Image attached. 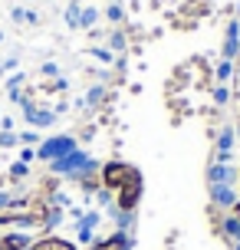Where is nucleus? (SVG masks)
<instances>
[{
	"mask_svg": "<svg viewBox=\"0 0 240 250\" xmlns=\"http://www.w3.org/2000/svg\"><path fill=\"white\" fill-rule=\"evenodd\" d=\"M33 247V237L30 234H0V250H30Z\"/></svg>",
	"mask_w": 240,
	"mask_h": 250,
	"instance_id": "15",
	"label": "nucleus"
},
{
	"mask_svg": "<svg viewBox=\"0 0 240 250\" xmlns=\"http://www.w3.org/2000/svg\"><path fill=\"white\" fill-rule=\"evenodd\" d=\"M17 105H20L23 119L33 125V128H50V125L60 119V115L53 112V109H46V105H37V102H30V99H20Z\"/></svg>",
	"mask_w": 240,
	"mask_h": 250,
	"instance_id": "6",
	"label": "nucleus"
},
{
	"mask_svg": "<svg viewBox=\"0 0 240 250\" xmlns=\"http://www.w3.org/2000/svg\"><path fill=\"white\" fill-rule=\"evenodd\" d=\"M237 138H240V119H237Z\"/></svg>",
	"mask_w": 240,
	"mask_h": 250,
	"instance_id": "36",
	"label": "nucleus"
},
{
	"mask_svg": "<svg viewBox=\"0 0 240 250\" xmlns=\"http://www.w3.org/2000/svg\"><path fill=\"white\" fill-rule=\"evenodd\" d=\"M79 3H69V10H66V23L73 26V30H79Z\"/></svg>",
	"mask_w": 240,
	"mask_h": 250,
	"instance_id": "27",
	"label": "nucleus"
},
{
	"mask_svg": "<svg viewBox=\"0 0 240 250\" xmlns=\"http://www.w3.org/2000/svg\"><path fill=\"white\" fill-rule=\"evenodd\" d=\"M207 185H237V171L230 168V165H220V162H214L211 168H207Z\"/></svg>",
	"mask_w": 240,
	"mask_h": 250,
	"instance_id": "12",
	"label": "nucleus"
},
{
	"mask_svg": "<svg viewBox=\"0 0 240 250\" xmlns=\"http://www.w3.org/2000/svg\"><path fill=\"white\" fill-rule=\"evenodd\" d=\"M92 135H96V125H82V132H79V138H86V142H89Z\"/></svg>",
	"mask_w": 240,
	"mask_h": 250,
	"instance_id": "34",
	"label": "nucleus"
},
{
	"mask_svg": "<svg viewBox=\"0 0 240 250\" xmlns=\"http://www.w3.org/2000/svg\"><path fill=\"white\" fill-rule=\"evenodd\" d=\"M227 102H230V89L224 86V83H220V86H214V105L220 109V105H227Z\"/></svg>",
	"mask_w": 240,
	"mask_h": 250,
	"instance_id": "23",
	"label": "nucleus"
},
{
	"mask_svg": "<svg viewBox=\"0 0 240 250\" xmlns=\"http://www.w3.org/2000/svg\"><path fill=\"white\" fill-rule=\"evenodd\" d=\"M20 145H30V148H33V145H40V142H43V138L37 135V132H33V128H26V132H20Z\"/></svg>",
	"mask_w": 240,
	"mask_h": 250,
	"instance_id": "26",
	"label": "nucleus"
},
{
	"mask_svg": "<svg viewBox=\"0 0 240 250\" xmlns=\"http://www.w3.org/2000/svg\"><path fill=\"white\" fill-rule=\"evenodd\" d=\"M207 191H211V204L214 208H230L237 201V191L230 185H207Z\"/></svg>",
	"mask_w": 240,
	"mask_h": 250,
	"instance_id": "13",
	"label": "nucleus"
},
{
	"mask_svg": "<svg viewBox=\"0 0 240 250\" xmlns=\"http://www.w3.org/2000/svg\"><path fill=\"white\" fill-rule=\"evenodd\" d=\"M96 20H99V10H92V7H86V10L79 13V26H86V30L96 23Z\"/></svg>",
	"mask_w": 240,
	"mask_h": 250,
	"instance_id": "24",
	"label": "nucleus"
},
{
	"mask_svg": "<svg viewBox=\"0 0 240 250\" xmlns=\"http://www.w3.org/2000/svg\"><path fill=\"white\" fill-rule=\"evenodd\" d=\"M105 20L115 23V26L125 23V10H122V3H109V7H105Z\"/></svg>",
	"mask_w": 240,
	"mask_h": 250,
	"instance_id": "20",
	"label": "nucleus"
},
{
	"mask_svg": "<svg viewBox=\"0 0 240 250\" xmlns=\"http://www.w3.org/2000/svg\"><path fill=\"white\" fill-rule=\"evenodd\" d=\"M89 53H92V56H96L99 62H112V60H115V53H112V50H105V46H92Z\"/></svg>",
	"mask_w": 240,
	"mask_h": 250,
	"instance_id": "28",
	"label": "nucleus"
},
{
	"mask_svg": "<svg viewBox=\"0 0 240 250\" xmlns=\"http://www.w3.org/2000/svg\"><path fill=\"white\" fill-rule=\"evenodd\" d=\"M237 13H240V0H237Z\"/></svg>",
	"mask_w": 240,
	"mask_h": 250,
	"instance_id": "39",
	"label": "nucleus"
},
{
	"mask_svg": "<svg viewBox=\"0 0 240 250\" xmlns=\"http://www.w3.org/2000/svg\"><path fill=\"white\" fill-rule=\"evenodd\" d=\"M141 194H145V181H141V171L135 178H128L125 185L115 191V211L135 214V208L141 204Z\"/></svg>",
	"mask_w": 240,
	"mask_h": 250,
	"instance_id": "4",
	"label": "nucleus"
},
{
	"mask_svg": "<svg viewBox=\"0 0 240 250\" xmlns=\"http://www.w3.org/2000/svg\"><path fill=\"white\" fill-rule=\"evenodd\" d=\"M109 214H112V217H115V230H125V234H128V227L135 224V214H125V211H115V208H112V211H109Z\"/></svg>",
	"mask_w": 240,
	"mask_h": 250,
	"instance_id": "19",
	"label": "nucleus"
},
{
	"mask_svg": "<svg viewBox=\"0 0 240 250\" xmlns=\"http://www.w3.org/2000/svg\"><path fill=\"white\" fill-rule=\"evenodd\" d=\"M17 162H23V165L37 162V148H30V145H23V148H20V158H17Z\"/></svg>",
	"mask_w": 240,
	"mask_h": 250,
	"instance_id": "30",
	"label": "nucleus"
},
{
	"mask_svg": "<svg viewBox=\"0 0 240 250\" xmlns=\"http://www.w3.org/2000/svg\"><path fill=\"white\" fill-rule=\"evenodd\" d=\"M227 217H234V221H240V198L234 201V204H230V214H227Z\"/></svg>",
	"mask_w": 240,
	"mask_h": 250,
	"instance_id": "35",
	"label": "nucleus"
},
{
	"mask_svg": "<svg viewBox=\"0 0 240 250\" xmlns=\"http://www.w3.org/2000/svg\"><path fill=\"white\" fill-rule=\"evenodd\" d=\"M217 234L227 240L230 247H234V244H240V221H234V217H224V221H220V230H217Z\"/></svg>",
	"mask_w": 240,
	"mask_h": 250,
	"instance_id": "16",
	"label": "nucleus"
},
{
	"mask_svg": "<svg viewBox=\"0 0 240 250\" xmlns=\"http://www.w3.org/2000/svg\"><path fill=\"white\" fill-rule=\"evenodd\" d=\"M109 3H119V0H109Z\"/></svg>",
	"mask_w": 240,
	"mask_h": 250,
	"instance_id": "41",
	"label": "nucleus"
},
{
	"mask_svg": "<svg viewBox=\"0 0 240 250\" xmlns=\"http://www.w3.org/2000/svg\"><path fill=\"white\" fill-rule=\"evenodd\" d=\"M76 135H50V138H43L37 145V158L40 162H60V158H66L69 151H76Z\"/></svg>",
	"mask_w": 240,
	"mask_h": 250,
	"instance_id": "3",
	"label": "nucleus"
},
{
	"mask_svg": "<svg viewBox=\"0 0 240 250\" xmlns=\"http://www.w3.org/2000/svg\"><path fill=\"white\" fill-rule=\"evenodd\" d=\"M132 247H135V240L125 230H112L109 237H99L89 244V250H132Z\"/></svg>",
	"mask_w": 240,
	"mask_h": 250,
	"instance_id": "9",
	"label": "nucleus"
},
{
	"mask_svg": "<svg viewBox=\"0 0 240 250\" xmlns=\"http://www.w3.org/2000/svg\"><path fill=\"white\" fill-rule=\"evenodd\" d=\"M0 132H13V119H10V115L0 119Z\"/></svg>",
	"mask_w": 240,
	"mask_h": 250,
	"instance_id": "33",
	"label": "nucleus"
},
{
	"mask_svg": "<svg viewBox=\"0 0 240 250\" xmlns=\"http://www.w3.org/2000/svg\"><path fill=\"white\" fill-rule=\"evenodd\" d=\"M26 178H30V165H23V162H13L10 168H7V181H10V188L23 185Z\"/></svg>",
	"mask_w": 240,
	"mask_h": 250,
	"instance_id": "17",
	"label": "nucleus"
},
{
	"mask_svg": "<svg viewBox=\"0 0 240 250\" xmlns=\"http://www.w3.org/2000/svg\"><path fill=\"white\" fill-rule=\"evenodd\" d=\"M73 3H82V0H73Z\"/></svg>",
	"mask_w": 240,
	"mask_h": 250,
	"instance_id": "40",
	"label": "nucleus"
},
{
	"mask_svg": "<svg viewBox=\"0 0 240 250\" xmlns=\"http://www.w3.org/2000/svg\"><path fill=\"white\" fill-rule=\"evenodd\" d=\"M230 76H234V62H230V60H220L214 66V79H217V83H227Z\"/></svg>",
	"mask_w": 240,
	"mask_h": 250,
	"instance_id": "21",
	"label": "nucleus"
},
{
	"mask_svg": "<svg viewBox=\"0 0 240 250\" xmlns=\"http://www.w3.org/2000/svg\"><path fill=\"white\" fill-rule=\"evenodd\" d=\"M109 50H115V53H125V50H128L125 30H115V33H112V40H109Z\"/></svg>",
	"mask_w": 240,
	"mask_h": 250,
	"instance_id": "22",
	"label": "nucleus"
},
{
	"mask_svg": "<svg viewBox=\"0 0 240 250\" xmlns=\"http://www.w3.org/2000/svg\"><path fill=\"white\" fill-rule=\"evenodd\" d=\"M99 175H102V188L115 194V191H119V188L125 185L128 178H135V175H139V165L122 162V158H109V162H102Z\"/></svg>",
	"mask_w": 240,
	"mask_h": 250,
	"instance_id": "2",
	"label": "nucleus"
},
{
	"mask_svg": "<svg viewBox=\"0 0 240 250\" xmlns=\"http://www.w3.org/2000/svg\"><path fill=\"white\" fill-rule=\"evenodd\" d=\"M3 73H7V69H3V66H0V76H3Z\"/></svg>",
	"mask_w": 240,
	"mask_h": 250,
	"instance_id": "38",
	"label": "nucleus"
},
{
	"mask_svg": "<svg viewBox=\"0 0 240 250\" xmlns=\"http://www.w3.org/2000/svg\"><path fill=\"white\" fill-rule=\"evenodd\" d=\"M17 194H20V191H7V188H3V191H0V208H10Z\"/></svg>",
	"mask_w": 240,
	"mask_h": 250,
	"instance_id": "31",
	"label": "nucleus"
},
{
	"mask_svg": "<svg viewBox=\"0 0 240 250\" xmlns=\"http://www.w3.org/2000/svg\"><path fill=\"white\" fill-rule=\"evenodd\" d=\"M13 145H20L17 132H0V148H13Z\"/></svg>",
	"mask_w": 240,
	"mask_h": 250,
	"instance_id": "29",
	"label": "nucleus"
},
{
	"mask_svg": "<svg viewBox=\"0 0 240 250\" xmlns=\"http://www.w3.org/2000/svg\"><path fill=\"white\" fill-rule=\"evenodd\" d=\"M60 181H63V178H56V175H46V178H40V188H37V194H43V198L50 201L53 194H60Z\"/></svg>",
	"mask_w": 240,
	"mask_h": 250,
	"instance_id": "18",
	"label": "nucleus"
},
{
	"mask_svg": "<svg viewBox=\"0 0 240 250\" xmlns=\"http://www.w3.org/2000/svg\"><path fill=\"white\" fill-rule=\"evenodd\" d=\"M237 188H240V171H237Z\"/></svg>",
	"mask_w": 240,
	"mask_h": 250,
	"instance_id": "37",
	"label": "nucleus"
},
{
	"mask_svg": "<svg viewBox=\"0 0 240 250\" xmlns=\"http://www.w3.org/2000/svg\"><path fill=\"white\" fill-rule=\"evenodd\" d=\"M99 168H102V165H96V168H89V171H82V175L76 178L79 191H82L86 198H96V194L102 191V175H99Z\"/></svg>",
	"mask_w": 240,
	"mask_h": 250,
	"instance_id": "11",
	"label": "nucleus"
},
{
	"mask_svg": "<svg viewBox=\"0 0 240 250\" xmlns=\"http://www.w3.org/2000/svg\"><path fill=\"white\" fill-rule=\"evenodd\" d=\"M96 158L89 155V151H82V148H76V151H69L66 158H60V162H50V175H56V178H69V181H76L82 171H89V168H96Z\"/></svg>",
	"mask_w": 240,
	"mask_h": 250,
	"instance_id": "1",
	"label": "nucleus"
},
{
	"mask_svg": "<svg viewBox=\"0 0 240 250\" xmlns=\"http://www.w3.org/2000/svg\"><path fill=\"white\" fill-rule=\"evenodd\" d=\"M40 76H60V66L56 62H43L40 66Z\"/></svg>",
	"mask_w": 240,
	"mask_h": 250,
	"instance_id": "32",
	"label": "nucleus"
},
{
	"mask_svg": "<svg viewBox=\"0 0 240 250\" xmlns=\"http://www.w3.org/2000/svg\"><path fill=\"white\" fill-rule=\"evenodd\" d=\"M240 56V20L230 17L227 26H224V40H220V60H237Z\"/></svg>",
	"mask_w": 240,
	"mask_h": 250,
	"instance_id": "7",
	"label": "nucleus"
},
{
	"mask_svg": "<svg viewBox=\"0 0 240 250\" xmlns=\"http://www.w3.org/2000/svg\"><path fill=\"white\" fill-rule=\"evenodd\" d=\"M99 221H102V214L99 211H89V214H82L76 221V237H79V244H92L96 240V227H99Z\"/></svg>",
	"mask_w": 240,
	"mask_h": 250,
	"instance_id": "10",
	"label": "nucleus"
},
{
	"mask_svg": "<svg viewBox=\"0 0 240 250\" xmlns=\"http://www.w3.org/2000/svg\"><path fill=\"white\" fill-rule=\"evenodd\" d=\"M30 250H76V244L66 237H56V234H46V237L33 240V247Z\"/></svg>",
	"mask_w": 240,
	"mask_h": 250,
	"instance_id": "14",
	"label": "nucleus"
},
{
	"mask_svg": "<svg viewBox=\"0 0 240 250\" xmlns=\"http://www.w3.org/2000/svg\"><path fill=\"white\" fill-rule=\"evenodd\" d=\"M30 79H26V73H13L10 79H7V92H13V89H23Z\"/></svg>",
	"mask_w": 240,
	"mask_h": 250,
	"instance_id": "25",
	"label": "nucleus"
},
{
	"mask_svg": "<svg viewBox=\"0 0 240 250\" xmlns=\"http://www.w3.org/2000/svg\"><path fill=\"white\" fill-rule=\"evenodd\" d=\"M175 13L191 20V23H201V20H207L214 13V0H181V7Z\"/></svg>",
	"mask_w": 240,
	"mask_h": 250,
	"instance_id": "8",
	"label": "nucleus"
},
{
	"mask_svg": "<svg viewBox=\"0 0 240 250\" xmlns=\"http://www.w3.org/2000/svg\"><path fill=\"white\" fill-rule=\"evenodd\" d=\"M0 40H3V33H0Z\"/></svg>",
	"mask_w": 240,
	"mask_h": 250,
	"instance_id": "42",
	"label": "nucleus"
},
{
	"mask_svg": "<svg viewBox=\"0 0 240 250\" xmlns=\"http://www.w3.org/2000/svg\"><path fill=\"white\" fill-rule=\"evenodd\" d=\"M181 66H184L188 83H191L194 89H207L211 83H214V69L207 66V60H204V56H191V60H184Z\"/></svg>",
	"mask_w": 240,
	"mask_h": 250,
	"instance_id": "5",
	"label": "nucleus"
}]
</instances>
